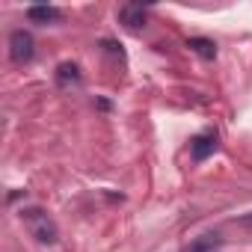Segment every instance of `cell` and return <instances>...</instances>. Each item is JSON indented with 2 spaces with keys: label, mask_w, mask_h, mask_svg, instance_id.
<instances>
[{
  "label": "cell",
  "mask_w": 252,
  "mask_h": 252,
  "mask_svg": "<svg viewBox=\"0 0 252 252\" xmlns=\"http://www.w3.org/2000/svg\"><path fill=\"white\" fill-rule=\"evenodd\" d=\"M21 222H24L27 231H30L39 243H45V246H51V243L60 240V228H57V222H54L42 208H21Z\"/></svg>",
  "instance_id": "1"
},
{
  "label": "cell",
  "mask_w": 252,
  "mask_h": 252,
  "mask_svg": "<svg viewBox=\"0 0 252 252\" xmlns=\"http://www.w3.org/2000/svg\"><path fill=\"white\" fill-rule=\"evenodd\" d=\"M36 57V42L27 30H12L9 36V60L15 65H27L30 60Z\"/></svg>",
  "instance_id": "2"
},
{
  "label": "cell",
  "mask_w": 252,
  "mask_h": 252,
  "mask_svg": "<svg viewBox=\"0 0 252 252\" xmlns=\"http://www.w3.org/2000/svg\"><path fill=\"white\" fill-rule=\"evenodd\" d=\"M214 149H217V131H214V128H208V131H202V134H196V137L190 140V158H193L196 163L208 160V158L214 155Z\"/></svg>",
  "instance_id": "3"
},
{
  "label": "cell",
  "mask_w": 252,
  "mask_h": 252,
  "mask_svg": "<svg viewBox=\"0 0 252 252\" xmlns=\"http://www.w3.org/2000/svg\"><path fill=\"white\" fill-rule=\"evenodd\" d=\"M119 21L128 30L146 27V6L143 3H125V6H119Z\"/></svg>",
  "instance_id": "4"
},
{
  "label": "cell",
  "mask_w": 252,
  "mask_h": 252,
  "mask_svg": "<svg viewBox=\"0 0 252 252\" xmlns=\"http://www.w3.org/2000/svg\"><path fill=\"white\" fill-rule=\"evenodd\" d=\"M220 246H222V237H220L217 231H208V234L193 237L181 252H220Z\"/></svg>",
  "instance_id": "5"
},
{
  "label": "cell",
  "mask_w": 252,
  "mask_h": 252,
  "mask_svg": "<svg viewBox=\"0 0 252 252\" xmlns=\"http://www.w3.org/2000/svg\"><path fill=\"white\" fill-rule=\"evenodd\" d=\"M27 21L42 24V27L60 24V21H63V12H60L57 6H30V9H27Z\"/></svg>",
  "instance_id": "6"
},
{
  "label": "cell",
  "mask_w": 252,
  "mask_h": 252,
  "mask_svg": "<svg viewBox=\"0 0 252 252\" xmlns=\"http://www.w3.org/2000/svg\"><path fill=\"white\" fill-rule=\"evenodd\" d=\"M80 80H83V74H80V68H77L74 63H60V65H57V86H60V89L80 86Z\"/></svg>",
  "instance_id": "7"
},
{
  "label": "cell",
  "mask_w": 252,
  "mask_h": 252,
  "mask_svg": "<svg viewBox=\"0 0 252 252\" xmlns=\"http://www.w3.org/2000/svg\"><path fill=\"white\" fill-rule=\"evenodd\" d=\"M187 48H190L193 54H199L202 60H214V57H217V45H214L211 39H202V36L190 39V42H187Z\"/></svg>",
  "instance_id": "8"
},
{
  "label": "cell",
  "mask_w": 252,
  "mask_h": 252,
  "mask_svg": "<svg viewBox=\"0 0 252 252\" xmlns=\"http://www.w3.org/2000/svg\"><path fill=\"white\" fill-rule=\"evenodd\" d=\"M237 225H240V228H246V231H252V214H243V217L237 220Z\"/></svg>",
  "instance_id": "9"
}]
</instances>
